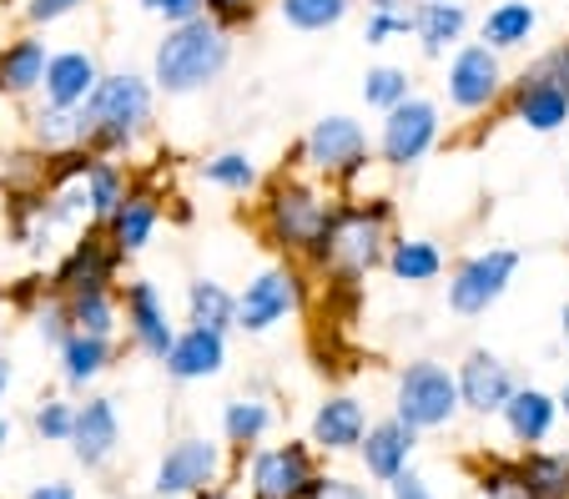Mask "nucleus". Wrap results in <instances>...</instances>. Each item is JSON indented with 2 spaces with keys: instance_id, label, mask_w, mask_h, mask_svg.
Wrapping results in <instances>:
<instances>
[{
  "instance_id": "1",
  "label": "nucleus",
  "mask_w": 569,
  "mask_h": 499,
  "mask_svg": "<svg viewBox=\"0 0 569 499\" xmlns=\"http://www.w3.org/2000/svg\"><path fill=\"white\" fill-rule=\"evenodd\" d=\"M393 222H398V207L388 202V197H348V192H338L333 218H328L318 248L308 252L302 268L318 272V278H328V282L358 288L368 272L383 268L388 242H393Z\"/></svg>"
},
{
  "instance_id": "2",
  "label": "nucleus",
  "mask_w": 569,
  "mask_h": 499,
  "mask_svg": "<svg viewBox=\"0 0 569 499\" xmlns=\"http://www.w3.org/2000/svg\"><path fill=\"white\" fill-rule=\"evenodd\" d=\"M333 202H338V192H328L318 177L278 172V177L262 182L252 222H258V238L268 242L278 258L308 262V252L318 248L322 228H328V218H333Z\"/></svg>"
},
{
  "instance_id": "3",
  "label": "nucleus",
  "mask_w": 569,
  "mask_h": 499,
  "mask_svg": "<svg viewBox=\"0 0 569 499\" xmlns=\"http://www.w3.org/2000/svg\"><path fill=\"white\" fill-rule=\"evenodd\" d=\"M157 97L151 77L137 71H101L97 91L87 97V107L76 111L81 121V147L97 157H131L137 141L151 131L157 121Z\"/></svg>"
},
{
  "instance_id": "4",
  "label": "nucleus",
  "mask_w": 569,
  "mask_h": 499,
  "mask_svg": "<svg viewBox=\"0 0 569 499\" xmlns=\"http://www.w3.org/2000/svg\"><path fill=\"white\" fill-rule=\"evenodd\" d=\"M227 66H232V31L212 16H197L161 31L151 51V87L161 97H202L227 77Z\"/></svg>"
},
{
  "instance_id": "5",
  "label": "nucleus",
  "mask_w": 569,
  "mask_h": 499,
  "mask_svg": "<svg viewBox=\"0 0 569 499\" xmlns=\"http://www.w3.org/2000/svg\"><path fill=\"white\" fill-rule=\"evenodd\" d=\"M505 111L509 121H519L535 137H555L569 127V41L545 51L539 61H529L505 91Z\"/></svg>"
},
{
  "instance_id": "6",
  "label": "nucleus",
  "mask_w": 569,
  "mask_h": 499,
  "mask_svg": "<svg viewBox=\"0 0 569 499\" xmlns=\"http://www.w3.org/2000/svg\"><path fill=\"white\" fill-rule=\"evenodd\" d=\"M298 162L308 167V177L328 182L333 192H348L368 172V162H378V157H373V141H368L363 121L348 117V111H328V117H318L302 131Z\"/></svg>"
},
{
  "instance_id": "7",
  "label": "nucleus",
  "mask_w": 569,
  "mask_h": 499,
  "mask_svg": "<svg viewBox=\"0 0 569 499\" xmlns=\"http://www.w3.org/2000/svg\"><path fill=\"white\" fill-rule=\"evenodd\" d=\"M393 413L419 435H439L463 413L459 373L443 359H413L393 379Z\"/></svg>"
},
{
  "instance_id": "8",
  "label": "nucleus",
  "mask_w": 569,
  "mask_h": 499,
  "mask_svg": "<svg viewBox=\"0 0 569 499\" xmlns=\"http://www.w3.org/2000/svg\"><path fill=\"white\" fill-rule=\"evenodd\" d=\"M328 475L322 455L308 439H282V445H262L242 459V479H248V499H312Z\"/></svg>"
},
{
  "instance_id": "9",
  "label": "nucleus",
  "mask_w": 569,
  "mask_h": 499,
  "mask_svg": "<svg viewBox=\"0 0 569 499\" xmlns=\"http://www.w3.org/2000/svg\"><path fill=\"white\" fill-rule=\"evenodd\" d=\"M483 499H569V455L559 449H519L515 459H479Z\"/></svg>"
},
{
  "instance_id": "10",
  "label": "nucleus",
  "mask_w": 569,
  "mask_h": 499,
  "mask_svg": "<svg viewBox=\"0 0 569 499\" xmlns=\"http://www.w3.org/2000/svg\"><path fill=\"white\" fill-rule=\"evenodd\" d=\"M308 303V268L302 262H268L262 272H252L248 288L237 293V333L262 338L278 323H288L292 313H302Z\"/></svg>"
},
{
  "instance_id": "11",
  "label": "nucleus",
  "mask_w": 569,
  "mask_h": 499,
  "mask_svg": "<svg viewBox=\"0 0 569 499\" xmlns=\"http://www.w3.org/2000/svg\"><path fill=\"white\" fill-rule=\"evenodd\" d=\"M443 141V107L433 97H419L413 91L403 107L383 111L373 137V157L388 167V172H413V167L429 162V152Z\"/></svg>"
},
{
  "instance_id": "12",
  "label": "nucleus",
  "mask_w": 569,
  "mask_h": 499,
  "mask_svg": "<svg viewBox=\"0 0 569 499\" xmlns=\"http://www.w3.org/2000/svg\"><path fill=\"white\" fill-rule=\"evenodd\" d=\"M505 91H509V71L495 46L463 41L449 56V66H443V101L459 117H489V111H499L505 107Z\"/></svg>"
},
{
  "instance_id": "13",
  "label": "nucleus",
  "mask_w": 569,
  "mask_h": 499,
  "mask_svg": "<svg viewBox=\"0 0 569 499\" xmlns=\"http://www.w3.org/2000/svg\"><path fill=\"white\" fill-rule=\"evenodd\" d=\"M227 465H232V449L227 445H217V439H207V435H182L157 459L151 495L157 499H197L202 489L222 485Z\"/></svg>"
},
{
  "instance_id": "14",
  "label": "nucleus",
  "mask_w": 569,
  "mask_h": 499,
  "mask_svg": "<svg viewBox=\"0 0 569 499\" xmlns=\"http://www.w3.org/2000/svg\"><path fill=\"white\" fill-rule=\"evenodd\" d=\"M519 262H525V252L519 248H483V252L459 258L449 268V313L483 318L499 298L509 293V288H515Z\"/></svg>"
},
{
  "instance_id": "15",
  "label": "nucleus",
  "mask_w": 569,
  "mask_h": 499,
  "mask_svg": "<svg viewBox=\"0 0 569 499\" xmlns=\"http://www.w3.org/2000/svg\"><path fill=\"white\" fill-rule=\"evenodd\" d=\"M121 268H127V258L111 248L107 228H101V222H87V228L76 232L71 248H66V258L51 268L46 288H51L56 298L101 293V288H121Z\"/></svg>"
},
{
  "instance_id": "16",
  "label": "nucleus",
  "mask_w": 569,
  "mask_h": 499,
  "mask_svg": "<svg viewBox=\"0 0 569 499\" xmlns=\"http://www.w3.org/2000/svg\"><path fill=\"white\" fill-rule=\"evenodd\" d=\"M117 293H121V333H127V348L141 353V359L161 363L172 353L177 333H182L172 323V308H167L161 288L151 278H127Z\"/></svg>"
},
{
  "instance_id": "17",
  "label": "nucleus",
  "mask_w": 569,
  "mask_h": 499,
  "mask_svg": "<svg viewBox=\"0 0 569 499\" xmlns=\"http://www.w3.org/2000/svg\"><path fill=\"white\" fill-rule=\"evenodd\" d=\"M453 373H459L463 413H473V419H499L505 403L515 399V389H519L515 369H509L499 353H489V348H469V353L453 363Z\"/></svg>"
},
{
  "instance_id": "18",
  "label": "nucleus",
  "mask_w": 569,
  "mask_h": 499,
  "mask_svg": "<svg viewBox=\"0 0 569 499\" xmlns=\"http://www.w3.org/2000/svg\"><path fill=\"white\" fill-rule=\"evenodd\" d=\"M121 449V413H117V399L107 393H91L87 403H76V429H71V459L87 475H101L111 469Z\"/></svg>"
},
{
  "instance_id": "19",
  "label": "nucleus",
  "mask_w": 569,
  "mask_h": 499,
  "mask_svg": "<svg viewBox=\"0 0 569 499\" xmlns=\"http://www.w3.org/2000/svg\"><path fill=\"white\" fill-rule=\"evenodd\" d=\"M368 409L358 393H328V399L312 409L308 419V445L318 449L322 459H338V455H358V445H363L368 435Z\"/></svg>"
},
{
  "instance_id": "20",
  "label": "nucleus",
  "mask_w": 569,
  "mask_h": 499,
  "mask_svg": "<svg viewBox=\"0 0 569 499\" xmlns=\"http://www.w3.org/2000/svg\"><path fill=\"white\" fill-rule=\"evenodd\" d=\"M413 455H419V429L388 413V419H373L368 423L363 445H358V465L373 485H393L403 469H413Z\"/></svg>"
},
{
  "instance_id": "21",
  "label": "nucleus",
  "mask_w": 569,
  "mask_h": 499,
  "mask_svg": "<svg viewBox=\"0 0 569 499\" xmlns=\"http://www.w3.org/2000/svg\"><path fill=\"white\" fill-rule=\"evenodd\" d=\"M559 419H565V413H559V393L539 389V383H519L515 399L499 413V423H505V435L515 449H545Z\"/></svg>"
},
{
  "instance_id": "22",
  "label": "nucleus",
  "mask_w": 569,
  "mask_h": 499,
  "mask_svg": "<svg viewBox=\"0 0 569 499\" xmlns=\"http://www.w3.org/2000/svg\"><path fill=\"white\" fill-rule=\"evenodd\" d=\"M161 369H167V379H172V383H207V379H217V373L227 369V333L187 323L182 333H177L172 353L161 359Z\"/></svg>"
},
{
  "instance_id": "23",
  "label": "nucleus",
  "mask_w": 569,
  "mask_h": 499,
  "mask_svg": "<svg viewBox=\"0 0 569 499\" xmlns=\"http://www.w3.org/2000/svg\"><path fill=\"white\" fill-rule=\"evenodd\" d=\"M66 187H76V192H81V202H87L91 222H107L111 212L127 202V192H131L137 182H131V172H127V162H121V157H97V152H87V157H81V167H76V177H71Z\"/></svg>"
},
{
  "instance_id": "24",
  "label": "nucleus",
  "mask_w": 569,
  "mask_h": 499,
  "mask_svg": "<svg viewBox=\"0 0 569 499\" xmlns=\"http://www.w3.org/2000/svg\"><path fill=\"white\" fill-rule=\"evenodd\" d=\"M101 81V61L81 46L71 51H51V66H46V81H41V101L46 107H66V111H81L87 97L97 91Z\"/></svg>"
},
{
  "instance_id": "25",
  "label": "nucleus",
  "mask_w": 569,
  "mask_h": 499,
  "mask_svg": "<svg viewBox=\"0 0 569 499\" xmlns=\"http://www.w3.org/2000/svg\"><path fill=\"white\" fill-rule=\"evenodd\" d=\"M101 228H107L111 248H117L127 262L141 258V252L151 248V238H157V228H161V197L151 192V187H131L127 202H121Z\"/></svg>"
},
{
  "instance_id": "26",
  "label": "nucleus",
  "mask_w": 569,
  "mask_h": 499,
  "mask_svg": "<svg viewBox=\"0 0 569 499\" xmlns=\"http://www.w3.org/2000/svg\"><path fill=\"white\" fill-rule=\"evenodd\" d=\"M278 429V409H272L262 393H237L222 403V445L232 449V465L242 469V459L252 449L268 445V435Z\"/></svg>"
},
{
  "instance_id": "27",
  "label": "nucleus",
  "mask_w": 569,
  "mask_h": 499,
  "mask_svg": "<svg viewBox=\"0 0 569 499\" xmlns=\"http://www.w3.org/2000/svg\"><path fill=\"white\" fill-rule=\"evenodd\" d=\"M469 6L463 0H419V26H413V41H419L423 61H449L463 41H469Z\"/></svg>"
},
{
  "instance_id": "28",
  "label": "nucleus",
  "mask_w": 569,
  "mask_h": 499,
  "mask_svg": "<svg viewBox=\"0 0 569 499\" xmlns=\"http://www.w3.org/2000/svg\"><path fill=\"white\" fill-rule=\"evenodd\" d=\"M56 359H61V383L81 393V389H91L101 373L117 369L121 338H97V333H81V328H76V333L56 348Z\"/></svg>"
},
{
  "instance_id": "29",
  "label": "nucleus",
  "mask_w": 569,
  "mask_h": 499,
  "mask_svg": "<svg viewBox=\"0 0 569 499\" xmlns=\"http://www.w3.org/2000/svg\"><path fill=\"white\" fill-rule=\"evenodd\" d=\"M46 66H51V51H46V41L36 31L16 36V41L0 46V97H36L46 81Z\"/></svg>"
},
{
  "instance_id": "30",
  "label": "nucleus",
  "mask_w": 569,
  "mask_h": 499,
  "mask_svg": "<svg viewBox=\"0 0 569 499\" xmlns=\"http://www.w3.org/2000/svg\"><path fill=\"white\" fill-rule=\"evenodd\" d=\"M383 272L393 282H409V288H429L449 272V258L433 238H409V232H393L388 242V258H383Z\"/></svg>"
},
{
  "instance_id": "31",
  "label": "nucleus",
  "mask_w": 569,
  "mask_h": 499,
  "mask_svg": "<svg viewBox=\"0 0 569 499\" xmlns=\"http://www.w3.org/2000/svg\"><path fill=\"white\" fill-rule=\"evenodd\" d=\"M539 31V11L529 6V0H499V6H489L479 21V41L495 46L499 56L505 51H525L529 41H535Z\"/></svg>"
},
{
  "instance_id": "32",
  "label": "nucleus",
  "mask_w": 569,
  "mask_h": 499,
  "mask_svg": "<svg viewBox=\"0 0 569 499\" xmlns=\"http://www.w3.org/2000/svg\"><path fill=\"white\" fill-rule=\"evenodd\" d=\"M197 177L227 197H258L262 192V167L252 162V152H237V147L232 152L202 157V162H197Z\"/></svg>"
},
{
  "instance_id": "33",
  "label": "nucleus",
  "mask_w": 569,
  "mask_h": 499,
  "mask_svg": "<svg viewBox=\"0 0 569 499\" xmlns=\"http://www.w3.org/2000/svg\"><path fill=\"white\" fill-rule=\"evenodd\" d=\"M187 323L232 333L237 328V293L217 278H192L187 282Z\"/></svg>"
},
{
  "instance_id": "34",
  "label": "nucleus",
  "mask_w": 569,
  "mask_h": 499,
  "mask_svg": "<svg viewBox=\"0 0 569 499\" xmlns=\"http://www.w3.org/2000/svg\"><path fill=\"white\" fill-rule=\"evenodd\" d=\"M278 6V21L298 36H322V31H338V26L353 16L358 0H272Z\"/></svg>"
},
{
  "instance_id": "35",
  "label": "nucleus",
  "mask_w": 569,
  "mask_h": 499,
  "mask_svg": "<svg viewBox=\"0 0 569 499\" xmlns=\"http://www.w3.org/2000/svg\"><path fill=\"white\" fill-rule=\"evenodd\" d=\"M66 308H71V323L81 328V333L121 338V293L117 288H101V293H71Z\"/></svg>"
},
{
  "instance_id": "36",
  "label": "nucleus",
  "mask_w": 569,
  "mask_h": 499,
  "mask_svg": "<svg viewBox=\"0 0 569 499\" xmlns=\"http://www.w3.org/2000/svg\"><path fill=\"white\" fill-rule=\"evenodd\" d=\"M31 141H36V152L56 157V152H71V147H81V121H76V111L66 107H36L31 117Z\"/></svg>"
},
{
  "instance_id": "37",
  "label": "nucleus",
  "mask_w": 569,
  "mask_h": 499,
  "mask_svg": "<svg viewBox=\"0 0 569 499\" xmlns=\"http://www.w3.org/2000/svg\"><path fill=\"white\" fill-rule=\"evenodd\" d=\"M413 97V77H409V66H393V61H378L363 71V101L373 111H393L403 107V101Z\"/></svg>"
},
{
  "instance_id": "38",
  "label": "nucleus",
  "mask_w": 569,
  "mask_h": 499,
  "mask_svg": "<svg viewBox=\"0 0 569 499\" xmlns=\"http://www.w3.org/2000/svg\"><path fill=\"white\" fill-rule=\"evenodd\" d=\"M71 429H76V403L61 399V393H46L31 409V435L41 445H71Z\"/></svg>"
},
{
  "instance_id": "39",
  "label": "nucleus",
  "mask_w": 569,
  "mask_h": 499,
  "mask_svg": "<svg viewBox=\"0 0 569 499\" xmlns=\"http://www.w3.org/2000/svg\"><path fill=\"white\" fill-rule=\"evenodd\" d=\"M36 333H41V343H46V348H61L66 338L76 333V323H71V308H66V298H56L51 288H46L41 308H36Z\"/></svg>"
},
{
  "instance_id": "40",
  "label": "nucleus",
  "mask_w": 569,
  "mask_h": 499,
  "mask_svg": "<svg viewBox=\"0 0 569 499\" xmlns=\"http://www.w3.org/2000/svg\"><path fill=\"white\" fill-rule=\"evenodd\" d=\"M413 26H419V6H413V11L368 16V21H363V41H368V46H388L393 36H413Z\"/></svg>"
},
{
  "instance_id": "41",
  "label": "nucleus",
  "mask_w": 569,
  "mask_h": 499,
  "mask_svg": "<svg viewBox=\"0 0 569 499\" xmlns=\"http://www.w3.org/2000/svg\"><path fill=\"white\" fill-rule=\"evenodd\" d=\"M81 6H87V0H26L21 16H26V26H31V31H46V26H56V21H66V16H76Z\"/></svg>"
},
{
  "instance_id": "42",
  "label": "nucleus",
  "mask_w": 569,
  "mask_h": 499,
  "mask_svg": "<svg viewBox=\"0 0 569 499\" xmlns=\"http://www.w3.org/2000/svg\"><path fill=\"white\" fill-rule=\"evenodd\" d=\"M258 11H262L258 0H207V16H212L217 26H227L232 36L242 31V26L258 21Z\"/></svg>"
},
{
  "instance_id": "43",
  "label": "nucleus",
  "mask_w": 569,
  "mask_h": 499,
  "mask_svg": "<svg viewBox=\"0 0 569 499\" xmlns=\"http://www.w3.org/2000/svg\"><path fill=\"white\" fill-rule=\"evenodd\" d=\"M141 11L161 16L167 26H182V21H197V16H207V0H141Z\"/></svg>"
},
{
  "instance_id": "44",
  "label": "nucleus",
  "mask_w": 569,
  "mask_h": 499,
  "mask_svg": "<svg viewBox=\"0 0 569 499\" xmlns=\"http://www.w3.org/2000/svg\"><path fill=\"white\" fill-rule=\"evenodd\" d=\"M312 499H373V489L358 485V479H348V475H333V469H328Z\"/></svg>"
},
{
  "instance_id": "45",
  "label": "nucleus",
  "mask_w": 569,
  "mask_h": 499,
  "mask_svg": "<svg viewBox=\"0 0 569 499\" xmlns=\"http://www.w3.org/2000/svg\"><path fill=\"white\" fill-rule=\"evenodd\" d=\"M388 499H439V495L429 489V479H423L419 469H403V475L388 485Z\"/></svg>"
},
{
  "instance_id": "46",
  "label": "nucleus",
  "mask_w": 569,
  "mask_h": 499,
  "mask_svg": "<svg viewBox=\"0 0 569 499\" xmlns=\"http://www.w3.org/2000/svg\"><path fill=\"white\" fill-rule=\"evenodd\" d=\"M26 499H81V495H76V485H66V479H46V485H36Z\"/></svg>"
},
{
  "instance_id": "47",
  "label": "nucleus",
  "mask_w": 569,
  "mask_h": 499,
  "mask_svg": "<svg viewBox=\"0 0 569 499\" xmlns=\"http://www.w3.org/2000/svg\"><path fill=\"white\" fill-rule=\"evenodd\" d=\"M368 16H388V11H413L419 0H363Z\"/></svg>"
},
{
  "instance_id": "48",
  "label": "nucleus",
  "mask_w": 569,
  "mask_h": 499,
  "mask_svg": "<svg viewBox=\"0 0 569 499\" xmlns=\"http://www.w3.org/2000/svg\"><path fill=\"white\" fill-rule=\"evenodd\" d=\"M197 499H242V495H237V489H232V485H227V479H222V485L202 489V495H197Z\"/></svg>"
},
{
  "instance_id": "49",
  "label": "nucleus",
  "mask_w": 569,
  "mask_h": 499,
  "mask_svg": "<svg viewBox=\"0 0 569 499\" xmlns=\"http://www.w3.org/2000/svg\"><path fill=\"white\" fill-rule=\"evenodd\" d=\"M11 383H16V369H11V359L0 353V399H6V389H11Z\"/></svg>"
},
{
  "instance_id": "50",
  "label": "nucleus",
  "mask_w": 569,
  "mask_h": 499,
  "mask_svg": "<svg viewBox=\"0 0 569 499\" xmlns=\"http://www.w3.org/2000/svg\"><path fill=\"white\" fill-rule=\"evenodd\" d=\"M559 338H565V348H569V303L559 308Z\"/></svg>"
},
{
  "instance_id": "51",
  "label": "nucleus",
  "mask_w": 569,
  "mask_h": 499,
  "mask_svg": "<svg viewBox=\"0 0 569 499\" xmlns=\"http://www.w3.org/2000/svg\"><path fill=\"white\" fill-rule=\"evenodd\" d=\"M559 413H565V419H569V379L559 383Z\"/></svg>"
},
{
  "instance_id": "52",
  "label": "nucleus",
  "mask_w": 569,
  "mask_h": 499,
  "mask_svg": "<svg viewBox=\"0 0 569 499\" xmlns=\"http://www.w3.org/2000/svg\"><path fill=\"white\" fill-rule=\"evenodd\" d=\"M11 445V419H6V413H0V449Z\"/></svg>"
}]
</instances>
